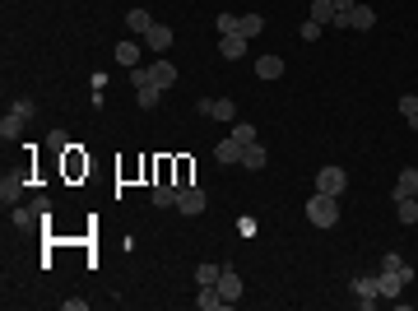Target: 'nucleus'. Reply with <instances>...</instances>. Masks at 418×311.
I'll return each instance as SVG.
<instances>
[{
	"label": "nucleus",
	"mask_w": 418,
	"mask_h": 311,
	"mask_svg": "<svg viewBox=\"0 0 418 311\" xmlns=\"http://www.w3.org/2000/svg\"><path fill=\"white\" fill-rule=\"evenodd\" d=\"M256 75H261V79H279V75H284V56H261V61H256Z\"/></svg>",
	"instance_id": "17"
},
{
	"label": "nucleus",
	"mask_w": 418,
	"mask_h": 311,
	"mask_svg": "<svg viewBox=\"0 0 418 311\" xmlns=\"http://www.w3.org/2000/svg\"><path fill=\"white\" fill-rule=\"evenodd\" d=\"M307 223H316V228H335V223H340V195H326V191L307 195Z\"/></svg>",
	"instance_id": "1"
},
{
	"label": "nucleus",
	"mask_w": 418,
	"mask_h": 311,
	"mask_svg": "<svg viewBox=\"0 0 418 311\" xmlns=\"http://www.w3.org/2000/svg\"><path fill=\"white\" fill-rule=\"evenodd\" d=\"M219 56H223V61H242V56H247V38H242V33H223V38H219Z\"/></svg>",
	"instance_id": "6"
},
{
	"label": "nucleus",
	"mask_w": 418,
	"mask_h": 311,
	"mask_svg": "<svg viewBox=\"0 0 418 311\" xmlns=\"http://www.w3.org/2000/svg\"><path fill=\"white\" fill-rule=\"evenodd\" d=\"M307 19H316L321 28L335 24V0H312V14H307Z\"/></svg>",
	"instance_id": "19"
},
{
	"label": "nucleus",
	"mask_w": 418,
	"mask_h": 311,
	"mask_svg": "<svg viewBox=\"0 0 418 311\" xmlns=\"http://www.w3.org/2000/svg\"><path fill=\"white\" fill-rule=\"evenodd\" d=\"M344 186H349V172L335 168V163L316 172V191H326V195H344Z\"/></svg>",
	"instance_id": "2"
},
{
	"label": "nucleus",
	"mask_w": 418,
	"mask_h": 311,
	"mask_svg": "<svg viewBox=\"0 0 418 311\" xmlns=\"http://www.w3.org/2000/svg\"><path fill=\"white\" fill-rule=\"evenodd\" d=\"M158 98H163V89H158V84H144V89H135V103H140L144 112H149V107H158Z\"/></svg>",
	"instance_id": "25"
},
{
	"label": "nucleus",
	"mask_w": 418,
	"mask_h": 311,
	"mask_svg": "<svg viewBox=\"0 0 418 311\" xmlns=\"http://www.w3.org/2000/svg\"><path fill=\"white\" fill-rule=\"evenodd\" d=\"M242 168H247V172L265 168V149H261V144H247V149H242Z\"/></svg>",
	"instance_id": "21"
},
{
	"label": "nucleus",
	"mask_w": 418,
	"mask_h": 311,
	"mask_svg": "<svg viewBox=\"0 0 418 311\" xmlns=\"http://www.w3.org/2000/svg\"><path fill=\"white\" fill-rule=\"evenodd\" d=\"M233 140L237 144H256V126H251V121H233Z\"/></svg>",
	"instance_id": "26"
},
{
	"label": "nucleus",
	"mask_w": 418,
	"mask_h": 311,
	"mask_svg": "<svg viewBox=\"0 0 418 311\" xmlns=\"http://www.w3.org/2000/svg\"><path fill=\"white\" fill-rule=\"evenodd\" d=\"M126 28H131V33H149V28H154V14H149V10H131V14H126Z\"/></svg>",
	"instance_id": "22"
},
{
	"label": "nucleus",
	"mask_w": 418,
	"mask_h": 311,
	"mask_svg": "<svg viewBox=\"0 0 418 311\" xmlns=\"http://www.w3.org/2000/svg\"><path fill=\"white\" fill-rule=\"evenodd\" d=\"M47 149H56V154H61V149H66V130H52V135H47Z\"/></svg>",
	"instance_id": "33"
},
{
	"label": "nucleus",
	"mask_w": 418,
	"mask_h": 311,
	"mask_svg": "<svg viewBox=\"0 0 418 311\" xmlns=\"http://www.w3.org/2000/svg\"><path fill=\"white\" fill-rule=\"evenodd\" d=\"M196 112H205V117H214V121H237V103H233V98H200Z\"/></svg>",
	"instance_id": "3"
},
{
	"label": "nucleus",
	"mask_w": 418,
	"mask_h": 311,
	"mask_svg": "<svg viewBox=\"0 0 418 311\" xmlns=\"http://www.w3.org/2000/svg\"><path fill=\"white\" fill-rule=\"evenodd\" d=\"M24 126H28V121L10 107V112H5V121H0V135H5V140H19V130H24Z\"/></svg>",
	"instance_id": "20"
},
{
	"label": "nucleus",
	"mask_w": 418,
	"mask_h": 311,
	"mask_svg": "<svg viewBox=\"0 0 418 311\" xmlns=\"http://www.w3.org/2000/svg\"><path fill=\"white\" fill-rule=\"evenodd\" d=\"M177 195H182V186H172V182H163L158 177V186H154V205L163 209V205H177Z\"/></svg>",
	"instance_id": "16"
},
{
	"label": "nucleus",
	"mask_w": 418,
	"mask_h": 311,
	"mask_svg": "<svg viewBox=\"0 0 418 311\" xmlns=\"http://www.w3.org/2000/svg\"><path fill=\"white\" fill-rule=\"evenodd\" d=\"M321 33H326V28L316 24V19H307V24H302V42H316V38H321Z\"/></svg>",
	"instance_id": "31"
},
{
	"label": "nucleus",
	"mask_w": 418,
	"mask_h": 311,
	"mask_svg": "<svg viewBox=\"0 0 418 311\" xmlns=\"http://www.w3.org/2000/svg\"><path fill=\"white\" fill-rule=\"evenodd\" d=\"M172 42H177V38H172V28H168V24H154V28H149V33H144V47H154L158 56L168 52Z\"/></svg>",
	"instance_id": "8"
},
{
	"label": "nucleus",
	"mask_w": 418,
	"mask_h": 311,
	"mask_svg": "<svg viewBox=\"0 0 418 311\" xmlns=\"http://www.w3.org/2000/svg\"><path fill=\"white\" fill-rule=\"evenodd\" d=\"M395 219H400V223H418V195L395 200Z\"/></svg>",
	"instance_id": "18"
},
{
	"label": "nucleus",
	"mask_w": 418,
	"mask_h": 311,
	"mask_svg": "<svg viewBox=\"0 0 418 311\" xmlns=\"http://www.w3.org/2000/svg\"><path fill=\"white\" fill-rule=\"evenodd\" d=\"M405 279H400V274H391V270H381L377 274V298H400V293H405Z\"/></svg>",
	"instance_id": "7"
},
{
	"label": "nucleus",
	"mask_w": 418,
	"mask_h": 311,
	"mask_svg": "<svg viewBox=\"0 0 418 311\" xmlns=\"http://www.w3.org/2000/svg\"><path fill=\"white\" fill-rule=\"evenodd\" d=\"M214 24H219V33H237V24H242V14H219Z\"/></svg>",
	"instance_id": "30"
},
{
	"label": "nucleus",
	"mask_w": 418,
	"mask_h": 311,
	"mask_svg": "<svg viewBox=\"0 0 418 311\" xmlns=\"http://www.w3.org/2000/svg\"><path fill=\"white\" fill-rule=\"evenodd\" d=\"M14 112H19L24 121H33V103H28V98H19V103H14Z\"/></svg>",
	"instance_id": "34"
},
{
	"label": "nucleus",
	"mask_w": 418,
	"mask_h": 311,
	"mask_svg": "<svg viewBox=\"0 0 418 311\" xmlns=\"http://www.w3.org/2000/svg\"><path fill=\"white\" fill-rule=\"evenodd\" d=\"M196 307H200V311H223L228 302H223V293H219L214 284H200V293H196Z\"/></svg>",
	"instance_id": "10"
},
{
	"label": "nucleus",
	"mask_w": 418,
	"mask_h": 311,
	"mask_svg": "<svg viewBox=\"0 0 418 311\" xmlns=\"http://www.w3.org/2000/svg\"><path fill=\"white\" fill-rule=\"evenodd\" d=\"M219 265H209V260H205V265H200V270H196V284H219Z\"/></svg>",
	"instance_id": "29"
},
{
	"label": "nucleus",
	"mask_w": 418,
	"mask_h": 311,
	"mask_svg": "<svg viewBox=\"0 0 418 311\" xmlns=\"http://www.w3.org/2000/svg\"><path fill=\"white\" fill-rule=\"evenodd\" d=\"M237 33H242V38H261V33H265V19H261V14H242Z\"/></svg>",
	"instance_id": "24"
},
{
	"label": "nucleus",
	"mask_w": 418,
	"mask_h": 311,
	"mask_svg": "<svg viewBox=\"0 0 418 311\" xmlns=\"http://www.w3.org/2000/svg\"><path fill=\"white\" fill-rule=\"evenodd\" d=\"M205 205H209V195L200 191V186H182V195H177V209H182V214L196 219V214H205Z\"/></svg>",
	"instance_id": "5"
},
{
	"label": "nucleus",
	"mask_w": 418,
	"mask_h": 311,
	"mask_svg": "<svg viewBox=\"0 0 418 311\" xmlns=\"http://www.w3.org/2000/svg\"><path fill=\"white\" fill-rule=\"evenodd\" d=\"M381 270H391V274H400L405 284H414V270L405 265V256H400V251H386V256H381Z\"/></svg>",
	"instance_id": "13"
},
{
	"label": "nucleus",
	"mask_w": 418,
	"mask_h": 311,
	"mask_svg": "<svg viewBox=\"0 0 418 311\" xmlns=\"http://www.w3.org/2000/svg\"><path fill=\"white\" fill-rule=\"evenodd\" d=\"M372 24H377V14H372V5H353V14H349V28H353V33H367Z\"/></svg>",
	"instance_id": "14"
},
{
	"label": "nucleus",
	"mask_w": 418,
	"mask_h": 311,
	"mask_svg": "<svg viewBox=\"0 0 418 311\" xmlns=\"http://www.w3.org/2000/svg\"><path fill=\"white\" fill-rule=\"evenodd\" d=\"M117 61H121V65H131V70H135V61H140V42L121 38V42H117Z\"/></svg>",
	"instance_id": "23"
},
{
	"label": "nucleus",
	"mask_w": 418,
	"mask_h": 311,
	"mask_svg": "<svg viewBox=\"0 0 418 311\" xmlns=\"http://www.w3.org/2000/svg\"><path fill=\"white\" fill-rule=\"evenodd\" d=\"M400 112H405V121L418 130V98H414V93H405V98H400Z\"/></svg>",
	"instance_id": "27"
},
{
	"label": "nucleus",
	"mask_w": 418,
	"mask_h": 311,
	"mask_svg": "<svg viewBox=\"0 0 418 311\" xmlns=\"http://www.w3.org/2000/svg\"><path fill=\"white\" fill-rule=\"evenodd\" d=\"M214 288L223 293V302H228V307H233V302L242 298V279H237L233 270H223V274H219V284H214Z\"/></svg>",
	"instance_id": "12"
},
{
	"label": "nucleus",
	"mask_w": 418,
	"mask_h": 311,
	"mask_svg": "<svg viewBox=\"0 0 418 311\" xmlns=\"http://www.w3.org/2000/svg\"><path fill=\"white\" fill-rule=\"evenodd\" d=\"M19 195H24V186L14 182V177H5V182H0V200H5V205H14Z\"/></svg>",
	"instance_id": "28"
},
{
	"label": "nucleus",
	"mask_w": 418,
	"mask_h": 311,
	"mask_svg": "<svg viewBox=\"0 0 418 311\" xmlns=\"http://www.w3.org/2000/svg\"><path fill=\"white\" fill-rule=\"evenodd\" d=\"M353 298H358L363 311L377 307V274H353Z\"/></svg>",
	"instance_id": "4"
},
{
	"label": "nucleus",
	"mask_w": 418,
	"mask_h": 311,
	"mask_svg": "<svg viewBox=\"0 0 418 311\" xmlns=\"http://www.w3.org/2000/svg\"><path fill=\"white\" fill-rule=\"evenodd\" d=\"M33 219H38V209H33V205H28V209H14V223H19V228H28Z\"/></svg>",
	"instance_id": "32"
},
{
	"label": "nucleus",
	"mask_w": 418,
	"mask_h": 311,
	"mask_svg": "<svg viewBox=\"0 0 418 311\" xmlns=\"http://www.w3.org/2000/svg\"><path fill=\"white\" fill-rule=\"evenodd\" d=\"M242 149H247V144H237L233 135H228L223 144H214V158H219L223 168H233V163H242Z\"/></svg>",
	"instance_id": "9"
},
{
	"label": "nucleus",
	"mask_w": 418,
	"mask_h": 311,
	"mask_svg": "<svg viewBox=\"0 0 418 311\" xmlns=\"http://www.w3.org/2000/svg\"><path fill=\"white\" fill-rule=\"evenodd\" d=\"M405 195H418V168H405L395 182V200H405Z\"/></svg>",
	"instance_id": "15"
},
{
	"label": "nucleus",
	"mask_w": 418,
	"mask_h": 311,
	"mask_svg": "<svg viewBox=\"0 0 418 311\" xmlns=\"http://www.w3.org/2000/svg\"><path fill=\"white\" fill-rule=\"evenodd\" d=\"M149 79H154L158 89H172V84H177V65H172V61H154V65H149Z\"/></svg>",
	"instance_id": "11"
}]
</instances>
